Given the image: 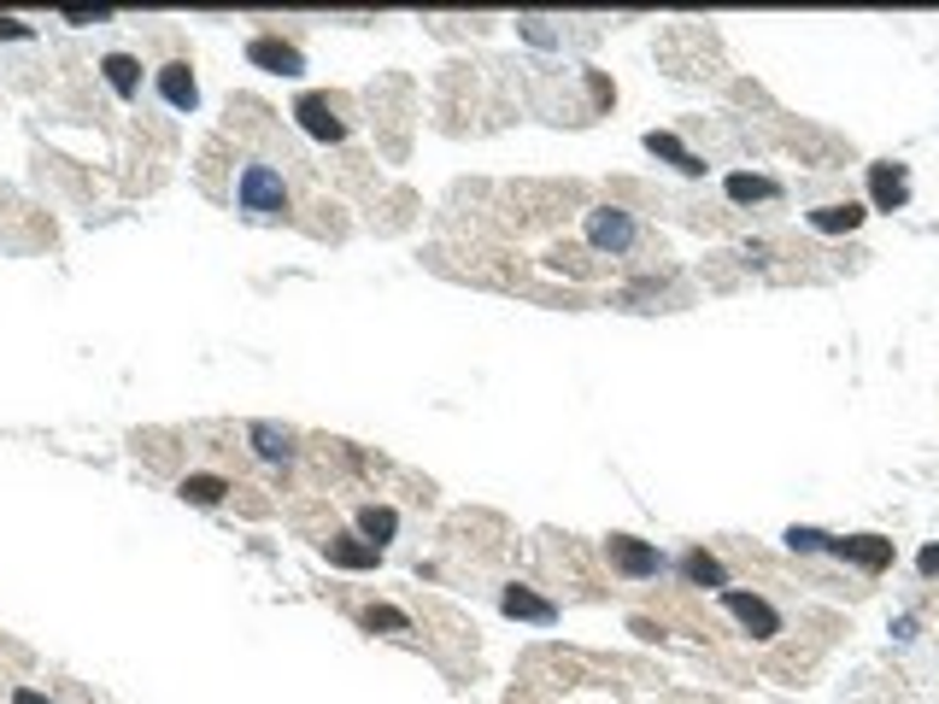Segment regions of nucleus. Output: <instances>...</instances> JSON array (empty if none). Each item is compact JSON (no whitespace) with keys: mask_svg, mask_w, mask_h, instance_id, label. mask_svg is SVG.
Instances as JSON below:
<instances>
[{"mask_svg":"<svg viewBox=\"0 0 939 704\" xmlns=\"http://www.w3.org/2000/svg\"><path fill=\"white\" fill-rule=\"evenodd\" d=\"M236 200H241V212H253V218H282V212H288L282 170L277 165H248V170H241V182H236Z\"/></svg>","mask_w":939,"mask_h":704,"instance_id":"nucleus-1","label":"nucleus"},{"mask_svg":"<svg viewBox=\"0 0 939 704\" xmlns=\"http://www.w3.org/2000/svg\"><path fill=\"white\" fill-rule=\"evenodd\" d=\"M605 558H611V569L623 581H658L663 569H670V558H663L652 540H634V535H611L605 540Z\"/></svg>","mask_w":939,"mask_h":704,"instance_id":"nucleus-2","label":"nucleus"},{"mask_svg":"<svg viewBox=\"0 0 939 704\" xmlns=\"http://www.w3.org/2000/svg\"><path fill=\"white\" fill-rule=\"evenodd\" d=\"M722 605H728V616L746 628L751 640H775V635H782V611H775L770 599L740 593V587H722Z\"/></svg>","mask_w":939,"mask_h":704,"instance_id":"nucleus-3","label":"nucleus"},{"mask_svg":"<svg viewBox=\"0 0 939 704\" xmlns=\"http://www.w3.org/2000/svg\"><path fill=\"white\" fill-rule=\"evenodd\" d=\"M634 235H640L634 212H623V206H594V212H587V241H594L599 253H611V258L629 253Z\"/></svg>","mask_w":939,"mask_h":704,"instance_id":"nucleus-4","label":"nucleus"},{"mask_svg":"<svg viewBox=\"0 0 939 704\" xmlns=\"http://www.w3.org/2000/svg\"><path fill=\"white\" fill-rule=\"evenodd\" d=\"M294 118H300V129H306L312 141H346V118H341V106L329 94H300L294 100Z\"/></svg>","mask_w":939,"mask_h":704,"instance_id":"nucleus-5","label":"nucleus"},{"mask_svg":"<svg viewBox=\"0 0 939 704\" xmlns=\"http://www.w3.org/2000/svg\"><path fill=\"white\" fill-rule=\"evenodd\" d=\"M248 60L258 71H270V77H300V71H306V53H300L294 41H282V36H253Z\"/></svg>","mask_w":939,"mask_h":704,"instance_id":"nucleus-6","label":"nucleus"},{"mask_svg":"<svg viewBox=\"0 0 939 704\" xmlns=\"http://www.w3.org/2000/svg\"><path fill=\"white\" fill-rule=\"evenodd\" d=\"M870 200H875V212H904L910 206V170L892 165V159L870 165Z\"/></svg>","mask_w":939,"mask_h":704,"instance_id":"nucleus-7","label":"nucleus"},{"mask_svg":"<svg viewBox=\"0 0 939 704\" xmlns=\"http://www.w3.org/2000/svg\"><path fill=\"white\" fill-rule=\"evenodd\" d=\"M828 552L846 558V564H858V569H870V576H880V569L892 564V540L887 535H846V540H834Z\"/></svg>","mask_w":939,"mask_h":704,"instance_id":"nucleus-8","label":"nucleus"},{"mask_svg":"<svg viewBox=\"0 0 939 704\" xmlns=\"http://www.w3.org/2000/svg\"><path fill=\"white\" fill-rule=\"evenodd\" d=\"M499 611L517 616V623H534V628H553V623H558V605H553V599H541V593H534V587H523V581H511V587L499 593Z\"/></svg>","mask_w":939,"mask_h":704,"instance_id":"nucleus-9","label":"nucleus"},{"mask_svg":"<svg viewBox=\"0 0 939 704\" xmlns=\"http://www.w3.org/2000/svg\"><path fill=\"white\" fill-rule=\"evenodd\" d=\"M323 558L335 569H376V564H382V546H370L365 535H329L323 540Z\"/></svg>","mask_w":939,"mask_h":704,"instance_id":"nucleus-10","label":"nucleus"},{"mask_svg":"<svg viewBox=\"0 0 939 704\" xmlns=\"http://www.w3.org/2000/svg\"><path fill=\"white\" fill-rule=\"evenodd\" d=\"M646 153H652V159H663V165H675L682 177H705V159L687 148L682 136H670V129H646Z\"/></svg>","mask_w":939,"mask_h":704,"instance_id":"nucleus-11","label":"nucleus"},{"mask_svg":"<svg viewBox=\"0 0 939 704\" xmlns=\"http://www.w3.org/2000/svg\"><path fill=\"white\" fill-rule=\"evenodd\" d=\"M158 94H165V106H177V112H194V106H200V82H194V71H188L182 60L158 65Z\"/></svg>","mask_w":939,"mask_h":704,"instance_id":"nucleus-12","label":"nucleus"},{"mask_svg":"<svg viewBox=\"0 0 939 704\" xmlns=\"http://www.w3.org/2000/svg\"><path fill=\"white\" fill-rule=\"evenodd\" d=\"M675 569H682V581H687V587H716V593L728 587V569H722V558H711L705 546L682 552V564H675Z\"/></svg>","mask_w":939,"mask_h":704,"instance_id":"nucleus-13","label":"nucleus"},{"mask_svg":"<svg viewBox=\"0 0 939 704\" xmlns=\"http://www.w3.org/2000/svg\"><path fill=\"white\" fill-rule=\"evenodd\" d=\"M248 440H253V452L265 458V464H288V458H294V435L277 428V423H265V417L248 423Z\"/></svg>","mask_w":939,"mask_h":704,"instance_id":"nucleus-14","label":"nucleus"},{"mask_svg":"<svg viewBox=\"0 0 939 704\" xmlns=\"http://www.w3.org/2000/svg\"><path fill=\"white\" fill-rule=\"evenodd\" d=\"M100 71H106V82H112V94H118V100L141 94V60H129V53H106Z\"/></svg>","mask_w":939,"mask_h":704,"instance_id":"nucleus-15","label":"nucleus"},{"mask_svg":"<svg viewBox=\"0 0 939 704\" xmlns=\"http://www.w3.org/2000/svg\"><path fill=\"white\" fill-rule=\"evenodd\" d=\"M722 189H728L734 206H751V200H775V194H782V182H775V177H758V170H734Z\"/></svg>","mask_w":939,"mask_h":704,"instance_id":"nucleus-16","label":"nucleus"},{"mask_svg":"<svg viewBox=\"0 0 939 704\" xmlns=\"http://www.w3.org/2000/svg\"><path fill=\"white\" fill-rule=\"evenodd\" d=\"M858 223H863V206H851V200H834V206L811 212V229H822V235H851Z\"/></svg>","mask_w":939,"mask_h":704,"instance_id":"nucleus-17","label":"nucleus"},{"mask_svg":"<svg viewBox=\"0 0 939 704\" xmlns=\"http://www.w3.org/2000/svg\"><path fill=\"white\" fill-rule=\"evenodd\" d=\"M358 535H365L370 546H388L399 535V511L394 505H365L358 511Z\"/></svg>","mask_w":939,"mask_h":704,"instance_id":"nucleus-18","label":"nucleus"},{"mask_svg":"<svg viewBox=\"0 0 939 704\" xmlns=\"http://www.w3.org/2000/svg\"><path fill=\"white\" fill-rule=\"evenodd\" d=\"M177 494L188 499V505H200V511H212V505H224V494H236L224 476H182Z\"/></svg>","mask_w":939,"mask_h":704,"instance_id":"nucleus-19","label":"nucleus"},{"mask_svg":"<svg viewBox=\"0 0 939 704\" xmlns=\"http://www.w3.org/2000/svg\"><path fill=\"white\" fill-rule=\"evenodd\" d=\"M782 540H787V552H804V558H811V552H828V546H834V535H822V528H804V523H792Z\"/></svg>","mask_w":939,"mask_h":704,"instance_id":"nucleus-20","label":"nucleus"},{"mask_svg":"<svg viewBox=\"0 0 939 704\" xmlns=\"http://www.w3.org/2000/svg\"><path fill=\"white\" fill-rule=\"evenodd\" d=\"M365 628H388V635H411V616L394 611V605H370L365 611Z\"/></svg>","mask_w":939,"mask_h":704,"instance_id":"nucleus-21","label":"nucleus"},{"mask_svg":"<svg viewBox=\"0 0 939 704\" xmlns=\"http://www.w3.org/2000/svg\"><path fill=\"white\" fill-rule=\"evenodd\" d=\"M517 30H523V41H534V48H558V36L546 30V18H517Z\"/></svg>","mask_w":939,"mask_h":704,"instance_id":"nucleus-22","label":"nucleus"},{"mask_svg":"<svg viewBox=\"0 0 939 704\" xmlns=\"http://www.w3.org/2000/svg\"><path fill=\"white\" fill-rule=\"evenodd\" d=\"M60 18H65V24H77V30H89V24H112V12H77V7H65Z\"/></svg>","mask_w":939,"mask_h":704,"instance_id":"nucleus-23","label":"nucleus"},{"mask_svg":"<svg viewBox=\"0 0 939 704\" xmlns=\"http://www.w3.org/2000/svg\"><path fill=\"white\" fill-rule=\"evenodd\" d=\"M36 30H30V24H24V18H0V41H30Z\"/></svg>","mask_w":939,"mask_h":704,"instance_id":"nucleus-24","label":"nucleus"},{"mask_svg":"<svg viewBox=\"0 0 939 704\" xmlns=\"http://www.w3.org/2000/svg\"><path fill=\"white\" fill-rule=\"evenodd\" d=\"M916 569H922V576H939V540H934V546H922V552H916Z\"/></svg>","mask_w":939,"mask_h":704,"instance_id":"nucleus-25","label":"nucleus"},{"mask_svg":"<svg viewBox=\"0 0 939 704\" xmlns=\"http://www.w3.org/2000/svg\"><path fill=\"white\" fill-rule=\"evenodd\" d=\"M12 704H53V699L36 693V687H18V693H12Z\"/></svg>","mask_w":939,"mask_h":704,"instance_id":"nucleus-26","label":"nucleus"}]
</instances>
